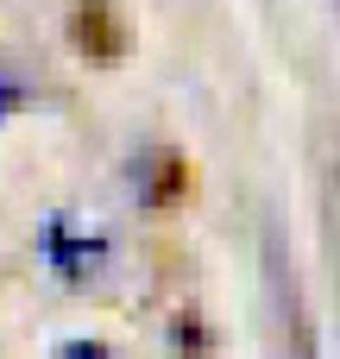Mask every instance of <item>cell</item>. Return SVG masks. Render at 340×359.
Wrapping results in <instances>:
<instances>
[{
    "instance_id": "cell-1",
    "label": "cell",
    "mask_w": 340,
    "mask_h": 359,
    "mask_svg": "<svg viewBox=\"0 0 340 359\" xmlns=\"http://www.w3.org/2000/svg\"><path fill=\"white\" fill-rule=\"evenodd\" d=\"M32 259H38V271H44L50 284H63V290H95V284L114 271L120 246H114V227L95 221L88 208H50V215L32 227Z\"/></svg>"
},
{
    "instance_id": "cell-2",
    "label": "cell",
    "mask_w": 340,
    "mask_h": 359,
    "mask_svg": "<svg viewBox=\"0 0 340 359\" xmlns=\"http://www.w3.org/2000/svg\"><path fill=\"white\" fill-rule=\"evenodd\" d=\"M50 359H114V347H107L101 334H69V341H57Z\"/></svg>"
},
{
    "instance_id": "cell-3",
    "label": "cell",
    "mask_w": 340,
    "mask_h": 359,
    "mask_svg": "<svg viewBox=\"0 0 340 359\" xmlns=\"http://www.w3.org/2000/svg\"><path fill=\"white\" fill-rule=\"evenodd\" d=\"M25 101H32V88H19V69H0V120L13 107H25Z\"/></svg>"
}]
</instances>
